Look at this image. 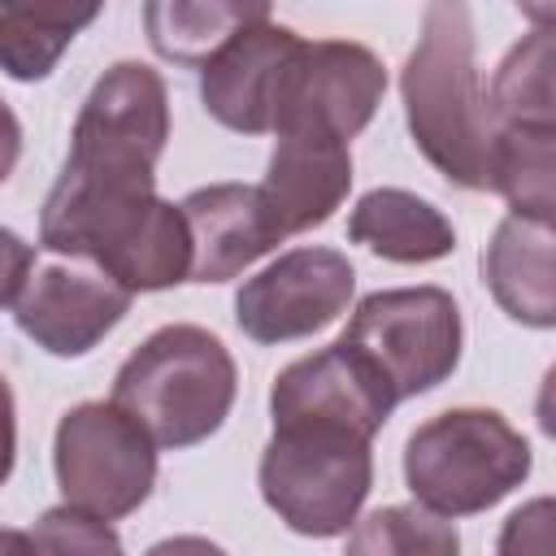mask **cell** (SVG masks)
<instances>
[{
  "instance_id": "cell-25",
  "label": "cell",
  "mask_w": 556,
  "mask_h": 556,
  "mask_svg": "<svg viewBox=\"0 0 556 556\" xmlns=\"http://www.w3.org/2000/svg\"><path fill=\"white\" fill-rule=\"evenodd\" d=\"M13 460H17V408H13L9 378L0 374V486L13 473Z\"/></svg>"
},
{
  "instance_id": "cell-18",
  "label": "cell",
  "mask_w": 556,
  "mask_h": 556,
  "mask_svg": "<svg viewBox=\"0 0 556 556\" xmlns=\"http://www.w3.org/2000/svg\"><path fill=\"white\" fill-rule=\"evenodd\" d=\"M486 104L491 135H556V91H552V35L539 26L495 65Z\"/></svg>"
},
{
  "instance_id": "cell-10",
  "label": "cell",
  "mask_w": 556,
  "mask_h": 556,
  "mask_svg": "<svg viewBox=\"0 0 556 556\" xmlns=\"http://www.w3.org/2000/svg\"><path fill=\"white\" fill-rule=\"evenodd\" d=\"M356 269L339 248H291L235 295V321L252 343H291L348 313Z\"/></svg>"
},
{
  "instance_id": "cell-23",
  "label": "cell",
  "mask_w": 556,
  "mask_h": 556,
  "mask_svg": "<svg viewBox=\"0 0 556 556\" xmlns=\"http://www.w3.org/2000/svg\"><path fill=\"white\" fill-rule=\"evenodd\" d=\"M495 556H552V500H530L517 508L500 530Z\"/></svg>"
},
{
  "instance_id": "cell-12",
  "label": "cell",
  "mask_w": 556,
  "mask_h": 556,
  "mask_svg": "<svg viewBox=\"0 0 556 556\" xmlns=\"http://www.w3.org/2000/svg\"><path fill=\"white\" fill-rule=\"evenodd\" d=\"M130 291L96 265L52 261L35 269L13 304V321L52 356H87L130 308Z\"/></svg>"
},
{
  "instance_id": "cell-26",
  "label": "cell",
  "mask_w": 556,
  "mask_h": 556,
  "mask_svg": "<svg viewBox=\"0 0 556 556\" xmlns=\"http://www.w3.org/2000/svg\"><path fill=\"white\" fill-rule=\"evenodd\" d=\"M17 156H22V122H17V113L0 100V182L17 169Z\"/></svg>"
},
{
  "instance_id": "cell-22",
  "label": "cell",
  "mask_w": 556,
  "mask_h": 556,
  "mask_svg": "<svg viewBox=\"0 0 556 556\" xmlns=\"http://www.w3.org/2000/svg\"><path fill=\"white\" fill-rule=\"evenodd\" d=\"M30 552L35 556H126L109 521L78 513L70 504L39 513V521L30 526Z\"/></svg>"
},
{
  "instance_id": "cell-4",
  "label": "cell",
  "mask_w": 556,
  "mask_h": 556,
  "mask_svg": "<svg viewBox=\"0 0 556 556\" xmlns=\"http://www.w3.org/2000/svg\"><path fill=\"white\" fill-rule=\"evenodd\" d=\"M256 482L287 530L334 539L356 521L374 486V439L334 421H274Z\"/></svg>"
},
{
  "instance_id": "cell-8",
  "label": "cell",
  "mask_w": 556,
  "mask_h": 556,
  "mask_svg": "<svg viewBox=\"0 0 556 556\" xmlns=\"http://www.w3.org/2000/svg\"><path fill=\"white\" fill-rule=\"evenodd\" d=\"M52 469L70 508L117 521L152 495L156 443L113 400H87L56 421Z\"/></svg>"
},
{
  "instance_id": "cell-20",
  "label": "cell",
  "mask_w": 556,
  "mask_h": 556,
  "mask_svg": "<svg viewBox=\"0 0 556 556\" xmlns=\"http://www.w3.org/2000/svg\"><path fill=\"white\" fill-rule=\"evenodd\" d=\"M100 9H30L0 4V70L17 83H39L56 70L78 30H87Z\"/></svg>"
},
{
  "instance_id": "cell-2",
  "label": "cell",
  "mask_w": 556,
  "mask_h": 556,
  "mask_svg": "<svg viewBox=\"0 0 556 556\" xmlns=\"http://www.w3.org/2000/svg\"><path fill=\"white\" fill-rule=\"evenodd\" d=\"M408 135L456 187L486 191V104L473 52V13L460 0L426 4L421 35L400 70Z\"/></svg>"
},
{
  "instance_id": "cell-5",
  "label": "cell",
  "mask_w": 556,
  "mask_h": 556,
  "mask_svg": "<svg viewBox=\"0 0 556 556\" xmlns=\"http://www.w3.org/2000/svg\"><path fill=\"white\" fill-rule=\"evenodd\" d=\"M526 434L495 408H447L404 443V482L439 517H473L530 478Z\"/></svg>"
},
{
  "instance_id": "cell-28",
  "label": "cell",
  "mask_w": 556,
  "mask_h": 556,
  "mask_svg": "<svg viewBox=\"0 0 556 556\" xmlns=\"http://www.w3.org/2000/svg\"><path fill=\"white\" fill-rule=\"evenodd\" d=\"M0 556H35V552H30V534L0 526Z\"/></svg>"
},
{
  "instance_id": "cell-11",
  "label": "cell",
  "mask_w": 556,
  "mask_h": 556,
  "mask_svg": "<svg viewBox=\"0 0 556 556\" xmlns=\"http://www.w3.org/2000/svg\"><path fill=\"white\" fill-rule=\"evenodd\" d=\"M300 35L274 13L239 26L204 65H200V104L213 122L239 135H265L274 126V104L291 56L300 52Z\"/></svg>"
},
{
  "instance_id": "cell-9",
  "label": "cell",
  "mask_w": 556,
  "mask_h": 556,
  "mask_svg": "<svg viewBox=\"0 0 556 556\" xmlns=\"http://www.w3.org/2000/svg\"><path fill=\"white\" fill-rule=\"evenodd\" d=\"M382 96H387V70L365 43L304 39L282 74L269 130L352 143L374 122Z\"/></svg>"
},
{
  "instance_id": "cell-6",
  "label": "cell",
  "mask_w": 556,
  "mask_h": 556,
  "mask_svg": "<svg viewBox=\"0 0 556 556\" xmlns=\"http://www.w3.org/2000/svg\"><path fill=\"white\" fill-rule=\"evenodd\" d=\"M169 139V91L165 78L143 61L109 65L87 91L74 130L65 178L91 187H139L156 191V161Z\"/></svg>"
},
{
  "instance_id": "cell-21",
  "label": "cell",
  "mask_w": 556,
  "mask_h": 556,
  "mask_svg": "<svg viewBox=\"0 0 556 556\" xmlns=\"http://www.w3.org/2000/svg\"><path fill=\"white\" fill-rule=\"evenodd\" d=\"M343 556H460V534L421 504H387L352 521Z\"/></svg>"
},
{
  "instance_id": "cell-1",
  "label": "cell",
  "mask_w": 556,
  "mask_h": 556,
  "mask_svg": "<svg viewBox=\"0 0 556 556\" xmlns=\"http://www.w3.org/2000/svg\"><path fill=\"white\" fill-rule=\"evenodd\" d=\"M39 243L70 261H91L130 295L169 291L191 278V235L182 208L156 191L52 182L39 213Z\"/></svg>"
},
{
  "instance_id": "cell-14",
  "label": "cell",
  "mask_w": 556,
  "mask_h": 556,
  "mask_svg": "<svg viewBox=\"0 0 556 556\" xmlns=\"http://www.w3.org/2000/svg\"><path fill=\"white\" fill-rule=\"evenodd\" d=\"M182 222L191 235V278L187 282H230L252 261L274 252L282 235L274 230L261 191L248 182H213L195 187L182 204Z\"/></svg>"
},
{
  "instance_id": "cell-15",
  "label": "cell",
  "mask_w": 556,
  "mask_h": 556,
  "mask_svg": "<svg viewBox=\"0 0 556 556\" xmlns=\"http://www.w3.org/2000/svg\"><path fill=\"white\" fill-rule=\"evenodd\" d=\"M256 191L282 239L326 226L352 191V152L334 139L278 135L265 182Z\"/></svg>"
},
{
  "instance_id": "cell-16",
  "label": "cell",
  "mask_w": 556,
  "mask_h": 556,
  "mask_svg": "<svg viewBox=\"0 0 556 556\" xmlns=\"http://www.w3.org/2000/svg\"><path fill=\"white\" fill-rule=\"evenodd\" d=\"M482 282L495 304L534 330L556 326V291H552V222L508 213L491 243L482 248Z\"/></svg>"
},
{
  "instance_id": "cell-13",
  "label": "cell",
  "mask_w": 556,
  "mask_h": 556,
  "mask_svg": "<svg viewBox=\"0 0 556 556\" xmlns=\"http://www.w3.org/2000/svg\"><path fill=\"white\" fill-rule=\"evenodd\" d=\"M391 408H395L391 387L339 339L313 356L291 361L269 387V417L274 421H291V417L334 421V426L361 430L369 439L382 430Z\"/></svg>"
},
{
  "instance_id": "cell-7",
  "label": "cell",
  "mask_w": 556,
  "mask_h": 556,
  "mask_svg": "<svg viewBox=\"0 0 556 556\" xmlns=\"http://www.w3.org/2000/svg\"><path fill=\"white\" fill-rule=\"evenodd\" d=\"M460 308L443 287H391L374 291L348 317L339 334L400 400L434 391L460 365Z\"/></svg>"
},
{
  "instance_id": "cell-27",
  "label": "cell",
  "mask_w": 556,
  "mask_h": 556,
  "mask_svg": "<svg viewBox=\"0 0 556 556\" xmlns=\"http://www.w3.org/2000/svg\"><path fill=\"white\" fill-rule=\"evenodd\" d=\"M143 556H226V547H217V543L204 539V534H174V539L152 543Z\"/></svg>"
},
{
  "instance_id": "cell-24",
  "label": "cell",
  "mask_w": 556,
  "mask_h": 556,
  "mask_svg": "<svg viewBox=\"0 0 556 556\" xmlns=\"http://www.w3.org/2000/svg\"><path fill=\"white\" fill-rule=\"evenodd\" d=\"M30 274H35V248L9 226H0V308L17 304Z\"/></svg>"
},
{
  "instance_id": "cell-19",
  "label": "cell",
  "mask_w": 556,
  "mask_h": 556,
  "mask_svg": "<svg viewBox=\"0 0 556 556\" xmlns=\"http://www.w3.org/2000/svg\"><path fill=\"white\" fill-rule=\"evenodd\" d=\"M269 13V4H235V0H156L143 9L152 48L187 70H200L239 26Z\"/></svg>"
},
{
  "instance_id": "cell-17",
  "label": "cell",
  "mask_w": 556,
  "mask_h": 556,
  "mask_svg": "<svg viewBox=\"0 0 556 556\" xmlns=\"http://www.w3.org/2000/svg\"><path fill=\"white\" fill-rule=\"evenodd\" d=\"M348 239L365 243L395 265H430L456 252L452 222L421 195L404 187H374L356 200L348 217Z\"/></svg>"
},
{
  "instance_id": "cell-3",
  "label": "cell",
  "mask_w": 556,
  "mask_h": 556,
  "mask_svg": "<svg viewBox=\"0 0 556 556\" xmlns=\"http://www.w3.org/2000/svg\"><path fill=\"white\" fill-rule=\"evenodd\" d=\"M239 391L235 356L191 321L152 330L117 369L113 404L130 413L156 447H195L222 430Z\"/></svg>"
}]
</instances>
